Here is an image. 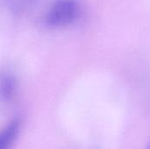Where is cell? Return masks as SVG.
<instances>
[{
	"label": "cell",
	"mask_w": 150,
	"mask_h": 149,
	"mask_svg": "<svg viewBox=\"0 0 150 149\" xmlns=\"http://www.w3.org/2000/svg\"><path fill=\"white\" fill-rule=\"evenodd\" d=\"M20 128L18 119L11 120L0 131V149H9L16 140Z\"/></svg>",
	"instance_id": "cell-3"
},
{
	"label": "cell",
	"mask_w": 150,
	"mask_h": 149,
	"mask_svg": "<svg viewBox=\"0 0 150 149\" xmlns=\"http://www.w3.org/2000/svg\"><path fill=\"white\" fill-rule=\"evenodd\" d=\"M146 149H150V142L148 144V146H147V148H146Z\"/></svg>",
	"instance_id": "cell-4"
},
{
	"label": "cell",
	"mask_w": 150,
	"mask_h": 149,
	"mask_svg": "<svg viewBox=\"0 0 150 149\" xmlns=\"http://www.w3.org/2000/svg\"><path fill=\"white\" fill-rule=\"evenodd\" d=\"M80 12L78 0H56L46 16V23L51 27H64L74 23Z\"/></svg>",
	"instance_id": "cell-1"
},
{
	"label": "cell",
	"mask_w": 150,
	"mask_h": 149,
	"mask_svg": "<svg viewBox=\"0 0 150 149\" xmlns=\"http://www.w3.org/2000/svg\"><path fill=\"white\" fill-rule=\"evenodd\" d=\"M16 91V77L11 72H0V97L4 101H11L15 97Z\"/></svg>",
	"instance_id": "cell-2"
}]
</instances>
